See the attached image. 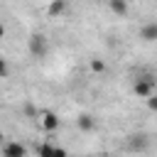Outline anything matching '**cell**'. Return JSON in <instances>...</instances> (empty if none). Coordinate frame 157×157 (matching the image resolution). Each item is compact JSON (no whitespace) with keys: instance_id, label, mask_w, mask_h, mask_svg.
<instances>
[{"instance_id":"obj_1","label":"cell","mask_w":157,"mask_h":157,"mask_svg":"<svg viewBox=\"0 0 157 157\" xmlns=\"http://www.w3.org/2000/svg\"><path fill=\"white\" fill-rule=\"evenodd\" d=\"M132 93H135L137 98H142V101H147L152 93H157V81H155V76H152V74L137 76V78L132 81Z\"/></svg>"},{"instance_id":"obj_2","label":"cell","mask_w":157,"mask_h":157,"mask_svg":"<svg viewBox=\"0 0 157 157\" xmlns=\"http://www.w3.org/2000/svg\"><path fill=\"white\" fill-rule=\"evenodd\" d=\"M27 52H29L34 59H44V56L49 54V39H47V34H42V32L32 34V37L27 39Z\"/></svg>"},{"instance_id":"obj_3","label":"cell","mask_w":157,"mask_h":157,"mask_svg":"<svg viewBox=\"0 0 157 157\" xmlns=\"http://www.w3.org/2000/svg\"><path fill=\"white\" fill-rule=\"evenodd\" d=\"M125 147H128L130 152H137V155H142V152H147V150H150V137H147L145 132H132V135H128V140H125Z\"/></svg>"},{"instance_id":"obj_4","label":"cell","mask_w":157,"mask_h":157,"mask_svg":"<svg viewBox=\"0 0 157 157\" xmlns=\"http://www.w3.org/2000/svg\"><path fill=\"white\" fill-rule=\"evenodd\" d=\"M39 128L44 130V132H56L59 128H61V118L56 115V113H52V110H44V113H39Z\"/></svg>"},{"instance_id":"obj_5","label":"cell","mask_w":157,"mask_h":157,"mask_svg":"<svg viewBox=\"0 0 157 157\" xmlns=\"http://www.w3.org/2000/svg\"><path fill=\"white\" fill-rule=\"evenodd\" d=\"M140 39L145 42V44H152V42H157V20H150V22H145L142 27H140Z\"/></svg>"},{"instance_id":"obj_6","label":"cell","mask_w":157,"mask_h":157,"mask_svg":"<svg viewBox=\"0 0 157 157\" xmlns=\"http://www.w3.org/2000/svg\"><path fill=\"white\" fill-rule=\"evenodd\" d=\"M0 152H2V157H27V147L22 142H15V140L12 142H5Z\"/></svg>"},{"instance_id":"obj_7","label":"cell","mask_w":157,"mask_h":157,"mask_svg":"<svg viewBox=\"0 0 157 157\" xmlns=\"http://www.w3.org/2000/svg\"><path fill=\"white\" fill-rule=\"evenodd\" d=\"M76 128H78L81 132H91V130H96V118H93L91 113H78Z\"/></svg>"},{"instance_id":"obj_8","label":"cell","mask_w":157,"mask_h":157,"mask_svg":"<svg viewBox=\"0 0 157 157\" xmlns=\"http://www.w3.org/2000/svg\"><path fill=\"white\" fill-rule=\"evenodd\" d=\"M66 0H49V5H47V15L49 17H61L64 12H66Z\"/></svg>"},{"instance_id":"obj_9","label":"cell","mask_w":157,"mask_h":157,"mask_svg":"<svg viewBox=\"0 0 157 157\" xmlns=\"http://www.w3.org/2000/svg\"><path fill=\"white\" fill-rule=\"evenodd\" d=\"M108 7H110V12L113 15H118V17H125L128 15V0H108Z\"/></svg>"},{"instance_id":"obj_10","label":"cell","mask_w":157,"mask_h":157,"mask_svg":"<svg viewBox=\"0 0 157 157\" xmlns=\"http://www.w3.org/2000/svg\"><path fill=\"white\" fill-rule=\"evenodd\" d=\"M37 157H54V145L52 142H42L37 147Z\"/></svg>"},{"instance_id":"obj_11","label":"cell","mask_w":157,"mask_h":157,"mask_svg":"<svg viewBox=\"0 0 157 157\" xmlns=\"http://www.w3.org/2000/svg\"><path fill=\"white\" fill-rule=\"evenodd\" d=\"M88 66H91V71H93V74H105V69H108L103 59H91V61H88Z\"/></svg>"},{"instance_id":"obj_12","label":"cell","mask_w":157,"mask_h":157,"mask_svg":"<svg viewBox=\"0 0 157 157\" xmlns=\"http://www.w3.org/2000/svg\"><path fill=\"white\" fill-rule=\"evenodd\" d=\"M7 76H10V64H7V59L0 56V78H7Z\"/></svg>"},{"instance_id":"obj_13","label":"cell","mask_w":157,"mask_h":157,"mask_svg":"<svg viewBox=\"0 0 157 157\" xmlns=\"http://www.w3.org/2000/svg\"><path fill=\"white\" fill-rule=\"evenodd\" d=\"M145 103H147V108H150L152 113H157V93H152V96H150Z\"/></svg>"},{"instance_id":"obj_14","label":"cell","mask_w":157,"mask_h":157,"mask_svg":"<svg viewBox=\"0 0 157 157\" xmlns=\"http://www.w3.org/2000/svg\"><path fill=\"white\" fill-rule=\"evenodd\" d=\"M54 157H69V152H66L64 147H59V145H54Z\"/></svg>"},{"instance_id":"obj_15","label":"cell","mask_w":157,"mask_h":157,"mask_svg":"<svg viewBox=\"0 0 157 157\" xmlns=\"http://www.w3.org/2000/svg\"><path fill=\"white\" fill-rule=\"evenodd\" d=\"M25 113H27V115H37V118H39V113H37V110H34V108H32V105H29V103H27V105H25Z\"/></svg>"},{"instance_id":"obj_16","label":"cell","mask_w":157,"mask_h":157,"mask_svg":"<svg viewBox=\"0 0 157 157\" xmlns=\"http://www.w3.org/2000/svg\"><path fill=\"white\" fill-rule=\"evenodd\" d=\"M5 34H7V29H5V25L0 22V39H5Z\"/></svg>"},{"instance_id":"obj_17","label":"cell","mask_w":157,"mask_h":157,"mask_svg":"<svg viewBox=\"0 0 157 157\" xmlns=\"http://www.w3.org/2000/svg\"><path fill=\"white\" fill-rule=\"evenodd\" d=\"M0 145H5V132L0 130Z\"/></svg>"},{"instance_id":"obj_18","label":"cell","mask_w":157,"mask_h":157,"mask_svg":"<svg viewBox=\"0 0 157 157\" xmlns=\"http://www.w3.org/2000/svg\"><path fill=\"white\" fill-rule=\"evenodd\" d=\"M96 2H108V0H96Z\"/></svg>"}]
</instances>
